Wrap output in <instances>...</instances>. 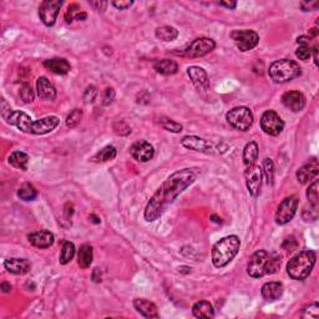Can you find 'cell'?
Instances as JSON below:
<instances>
[{
	"label": "cell",
	"instance_id": "11a10c76",
	"mask_svg": "<svg viewBox=\"0 0 319 319\" xmlns=\"http://www.w3.org/2000/svg\"><path fill=\"white\" fill-rule=\"evenodd\" d=\"M86 18H88V14H86V13H81V12H80L79 14H77L76 16H75V20H79V21H80V20H85Z\"/></svg>",
	"mask_w": 319,
	"mask_h": 319
},
{
	"label": "cell",
	"instance_id": "8992f818",
	"mask_svg": "<svg viewBox=\"0 0 319 319\" xmlns=\"http://www.w3.org/2000/svg\"><path fill=\"white\" fill-rule=\"evenodd\" d=\"M228 125L238 131H248L254 121L253 113L246 106H237L226 114Z\"/></svg>",
	"mask_w": 319,
	"mask_h": 319
},
{
	"label": "cell",
	"instance_id": "7dc6e473",
	"mask_svg": "<svg viewBox=\"0 0 319 319\" xmlns=\"http://www.w3.org/2000/svg\"><path fill=\"white\" fill-rule=\"evenodd\" d=\"M297 247H298V243H297V241L295 240V237H289V238H287L283 242V248H284L285 251H288V252L295 251Z\"/></svg>",
	"mask_w": 319,
	"mask_h": 319
},
{
	"label": "cell",
	"instance_id": "9f6ffc18",
	"mask_svg": "<svg viewBox=\"0 0 319 319\" xmlns=\"http://www.w3.org/2000/svg\"><path fill=\"white\" fill-rule=\"evenodd\" d=\"M90 220H91V222H94V223H100V218L97 217V216H95V215H90Z\"/></svg>",
	"mask_w": 319,
	"mask_h": 319
},
{
	"label": "cell",
	"instance_id": "d6a6232c",
	"mask_svg": "<svg viewBox=\"0 0 319 319\" xmlns=\"http://www.w3.org/2000/svg\"><path fill=\"white\" fill-rule=\"evenodd\" d=\"M116 153H117L116 148H115L114 146H111V145H109V146H105L102 150H100L99 152L95 153V155L91 157V161H94V162L111 161V160H114L115 157H116Z\"/></svg>",
	"mask_w": 319,
	"mask_h": 319
},
{
	"label": "cell",
	"instance_id": "1f68e13d",
	"mask_svg": "<svg viewBox=\"0 0 319 319\" xmlns=\"http://www.w3.org/2000/svg\"><path fill=\"white\" fill-rule=\"evenodd\" d=\"M75 245L70 241H64L63 242V248H61V253H60V258H59V262L60 264H68L69 262H71V259L74 258L75 256Z\"/></svg>",
	"mask_w": 319,
	"mask_h": 319
},
{
	"label": "cell",
	"instance_id": "83f0119b",
	"mask_svg": "<svg viewBox=\"0 0 319 319\" xmlns=\"http://www.w3.org/2000/svg\"><path fill=\"white\" fill-rule=\"evenodd\" d=\"M192 314L196 318H214L215 309L214 306L208 301H200L192 307Z\"/></svg>",
	"mask_w": 319,
	"mask_h": 319
},
{
	"label": "cell",
	"instance_id": "3957f363",
	"mask_svg": "<svg viewBox=\"0 0 319 319\" xmlns=\"http://www.w3.org/2000/svg\"><path fill=\"white\" fill-rule=\"evenodd\" d=\"M241 247V240L234 234L223 237L215 243L212 248V263L216 268H223L233 261L238 254Z\"/></svg>",
	"mask_w": 319,
	"mask_h": 319
},
{
	"label": "cell",
	"instance_id": "4316f807",
	"mask_svg": "<svg viewBox=\"0 0 319 319\" xmlns=\"http://www.w3.org/2000/svg\"><path fill=\"white\" fill-rule=\"evenodd\" d=\"M259 150L257 142L251 141L246 145L243 148V164L246 167H250L256 165V161L258 160Z\"/></svg>",
	"mask_w": 319,
	"mask_h": 319
},
{
	"label": "cell",
	"instance_id": "7c38bea8",
	"mask_svg": "<svg viewBox=\"0 0 319 319\" xmlns=\"http://www.w3.org/2000/svg\"><path fill=\"white\" fill-rule=\"evenodd\" d=\"M245 178H246V186H247L248 192L252 197H258L261 194L262 182H263V173L262 169L257 165L253 166L246 167L245 171Z\"/></svg>",
	"mask_w": 319,
	"mask_h": 319
},
{
	"label": "cell",
	"instance_id": "277c9868",
	"mask_svg": "<svg viewBox=\"0 0 319 319\" xmlns=\"http://www.w3.org/2000/svg\"><path fill=\"white\" fill-rule=\"evenodd\" d=\"M315 262H317V253L314 251H301L288 262V276L295 281H303L312 273Z\"/></svg>",
	"mask_w": 319,
	"mask_h": 319
},
{
	"label": "cell",
	"instance_id": "2e32d148",
	"mask_svg": "<svg viewBox=\"0 0 319 319\" xmlns=\"http://www.w3.org/2000/svg\"><path fill=\"white\" fill-rule=\"evenodd\" d=\"M7 122L9 125L15 126L21 132L30 134L32 125L34 121H33V119L29 115L23 113V111H12L9 116L7 117Z\"/></svg>",
	"mask_w": 319,
	"mask_h": 319
},
{
	"label": "cell",
	"instance_id": "d4e9b609",
	"mask_svg": "<svg viewBox=\"0 0 319 319\" xmlns=\"http://www.w3.org/2000/svg\"><path fill=\"white\" fill-rule=\"evenodd\" d=\"M44 68L50 70L57 75H66L71 70V65L66 59L64 58H52L44 61Z\"/></svg>",
	"mask_w": 319,
	"mask_h": 319
},
{
	"label": "cell",
	"instance_id": "836d02e7",
	"mask_svg": "<svg viewBox=\"0 0 319 319\" xmlns=\"http://www.w3.org/2000/svg\"><path fill=\"white\" fill-rule=\"evenodd\" d=\"M18 196L23 201H34L36 196H38V191H36V189L32 183H24L19 189Z\"/></svg>",
	"mask_w": 319,
	"mask_h": 319
},
{
	"label": "cell",
	"instance_id": "e0dca14e",
	"mask_svg": "<svg viewBox=\"0 0 319 319\" xmlns=\"http://www.w3.org/2000/svg\"><path fill=\"white\" fill-rule=\"evenodd\" d=\"M60 124V120L57 116H46L40 120H36L33 122L32 131L30 134L33 135H45V134L51 132Z\"/></svg>",
	"mask_w": 319,
	"mask_h": 319
},
{
	"label": "cell",
	"instance_id": "52a82bcc",
	"mask_svg": "<svg viewBox=\"0 0 319 319\" xmlns=\"http://www.w3.org/2000/svg\"><path fill=\"white\" fill-rule=\"evenodd\" d=\"M215 47H216V43H215V40H212V39L197 38L184 47L182 51L176 52V54L180 55V57L189 59L202 58L206 57V55L209 54L211 51H214Z\"/></svg>",
	"mask_w": 319,
	"mask_h": 319
},
{
	"label": "cell",
	"instance_id": "f546056e",
	"mask_svg": "<svg viewBox=\"0 0 319 319\" xmlns=\"http://www.w3.org/2000/svg\"><path fill=\"white\" fill-rule=\"evenodd\" d=\"M92 257H94V253H92V247L89 243H85L80 247L79 253H77V263H79L80 268L83 270H86L91 265L92 263Z\"/></svg>",
	"mask_w": 319,
	"mask_h": 319
},
{
	"label": "cell",
	"instance_id": "74e56055",
	"mask_svg": "<svg viewBox=\"0 0 319 319\" xmlns=\"http://www.w3.org/2000/svg\"><path fill=\"white\" fill-rule=\"evenodd\" d=\"M83 116H84L83 110H80V109H74V110L68 115V117H66V126L70 128H75L81 122Z\"/></svg>",
	"mask_w": 319,
	"mask_h": 319
},
{
	"label": "cell",
	"instance_id": "6da1fadb",
	"mask_svg": "<svg viewBox=\"0 0 319 319\" xmlns=\"http://www.w3.org/2000/svg\"><path fill=\"white\" fill-rule=\"evenodd\" d=\"M196 181V173L190 169H183L173 172L167 177L157 191L152 195L144 211V217L147 222H155L162 216L166 208L178 197L187 187Z\"/></svg>",
	"mask_w": 319,
	"mask_h": 319
},
{
	"label": "cell",
	"instance_id": "603a6c76",
	"mask_svg": "<svg viewBox=\"0 0 319 319\" xmlns=\"http://www.w3.org/2000/svg\"><path fill=\"white\" fill-rule=\"evenodd\" d=\"M181 144L183 147L192 151H197V152H209V150H211L209 142L198 136H184L181 140Z\"/></svg>",
	"mask_w": 319,
	"mask_h": 319
},
{
	"label": "cell",
	"instance_id": "7bdbcfd3",
	"mask_svg": "<svg viewBox=\"0 0 319 319\" xmlns=\"http://www.w3.org/2000/svg\"><path fill=\"white\" fill-rule=\"evenodd\" d=\"M97 89L95 88V86H89L88 89H86L85 92H84V100H85L86 103H92L96 100L97 97Z\"/></svg>",
	"mask_w": 319,
	"mask_h": 319
},
{
	"label": "cell",
	"instance_id": "d6986e66",
	"mask_svg": "<svg viewBox=\"0 0 319 319\" xmlns=\"http://www.w3.org/2000/svg\"><path fill=\"white\" fill-rule=\"evenodd\" d=\"M28 240H29L30 245H33L36 248H40V250H44V248H49L54 245L55 237L50 231L43 229V231L30 233L28 236Z\"/></svg>",
	"mask_w": 319,
	"mask_h": 319
},
{
	"label": "cell",
	"instance_id": "60d3db41",
	"mask_svg": "<svg viewBox=\"0 0 319 319\" xmlns=\"http://www.w3.org/2000/svg\"><path fill=\"white\" fill-rule=\"evenodd\" d=\"M296 57L299 60L307 61L309 60V58L312 57V47L309 45H299L298 49L296 50Z\"/></svg>",
	"mask_w": 319,
	"mask_h": 319
},
{
	"label": "cell",
	"instance_id": "9c48e42d",
	"mask_svg": "<svg viewBox=\"0 0 319 319\" xmlns=\"http://www.w3.org/2000/svg\"><path fill=\"white\" fill-rule=\"evenodd\" d=\"M231 38L240 51L242 52H247L254 49L259 43V35L254 30H234L231 33Z\"/></svg>",
	"mask_w": 319,
	"mask_h": 319
},
{
	"label": "cell",
	"instance_id": "cb8c5ba5",
	"mask_svg": "<svg viewBox=\"0 0 319 319\" xmlns=\"http://www.w3.org/2000/svg\"><path fill=\"white\" fill-rule=\"evenodd\" d=\"M4 267L8 272L13 274H25L32 270V263L26 258H9L4 262Z\"/></svg>",
	"mask_w": 319,
	"mask_h": 319
},
{
	"label": "cell",
	"instance_id": "8d00e7d4",
	"mask_svg": "<svg viewBox=\"0 0 319 319\" xmlns=\"http://www.w3.org/2000/svg\"><path fill=\"white\" fill-rule=\"evenodd\" d=\"M307 198L309 201L310 206L318 208L319 195H318V180H314V182L310 183L307 190Z\"/></svg>",
	"mask_w": 319,
	"mask_h": 319
},
{
	"label": "cell",
	"instance_id": "ac0fdd59",
	"mask_svg": "<svg viewBox=\"0 0 319 319\" xmlns=\"http://www.w3.org/2000/svg\"><path fill=\"white\" fill-rule=\"evenodd\" d=\"M318 175H319V165L315 158H312V161H309L308 164L303 165V166L297 171V178H298V182L302 184L310 182L312 180L317 178Z\"/></svg>",
	"mask_w": 319,
	"mask_h": 319
},
{
	"label": "cell",
	"instance_id": "5b68a950",
	"mask_svg": "<svg viewBox=\"0 0 319 319\" xmlns=\"http://www.w3.org/2000/svg\"><path fill=\"white\" fill-rule=\"evenodd\" d=\"M270 77L276 84H285L302 75V68L298 63L289 59H281L271 64L268 70Z\"/></svg>",
	"mask_w": 319,
	"mask_h": 319
},
{
	"label": "cell",
	"instance_id": "30bf717a",
	"mask_svg": "<svg viewBox=\"0 0 319 319\" xmlns=\"http://www.w3.org/2000/svg\"><path fill=\"white\" fill-rule=\"evenodd\" d=\"M261 128L270 136H278L283 131L284 121L273 110L264 111L261 117Z\"/></svg>",
	"mask_w": 319,
	"mask_h": 319
},
{
	"label": "cell",
	"instance_id": "e575fe53",
	"mask_svg": "<svg viewBox=\"0 0 319 319\" xmlns=\"http://www.w3.org/2000/svg\"><path fill=\"white\" fill-rule=\"evenodd\" d=\"M262 173L264 175L267 183L273 184V182H274V164L271 158L263 160Z\"/></svg>",
	"mask_w": 319,
	"mask_h": 319
},
{
	"label": "cell",
	"instance_id": "b9f144b4",
	"mask_svg": "<svg viewBox=\"0 0 319 319\" xmlns=\"http://www.w3.org/2000/svg\"><path fill=\"white\" fill-rule=\"evenodd\" d=\"M80 13V7L77 4H70L68 10L65 13V20L68 24H71L74 21L75 16Z\"/></svg>",
	"mask_w": 319,
	"mask_h": 319
},
{
	"label": "cell",
	"instance_id": "f907efd6",
	"mask_svg": "<svg viewBox=\"0 0 319 319\" xmlns=\"http://www.w3.org/2000/svg\"><path fill=\"white\" fill-rule=\"evenodd\" d=\"M218 4H220L221 7L228 8V9H236V7H237L236 2H220Z\"/></svg>",
	"mask_w": 319,
	"mask_h": 319
},
{
	"label": "cell",
	"instance_id": "4dcf8cb0",
	"mask_svg": "<svg viewBox=\"0 0 319 319\" xmlns=\"http://www.w3.org/2000/svg\"><path fill=\"white\" fill-rule=\"evenodd\" d=\"M155 35H156V38L162 41H173L175 39H177L178 32H177V29H175L173 26H170V25H164V26H160L156 29Z\"/></svg>",
	"mask_w": 319,
	"mask_h": 319
},
{
	"label": "cell",
	"instance_id": "c3c4849f",
	"mask_svg": "<svg viewBox=\"0 0 319 319\" xmlns=\"http://www.w3.org/2000/svg\"><path fill=\"white\" fill-rule=\"evenodd\" d=\"M134 2H131V0H120V2H113V5L116 9L119 10H126L128 9L130 7H132Z\"/></svg>",
	"mask_w": 319,
	"mask_h": 319
},
{
	"label": "cell",
	"instance_id": "484cf974",
	"mask_svg": "<svg viewBox=\"0 0 319 319\" xmlns=\"http://www.w3.org/2000/svg\"><path fill=\"white\" fill-rule=\"evenodd\" d=\"M153 69L158 74L169 76V75H175L178 71V65L175 60H171V59H162V60H157L153 64Z\"/></svg>",
	"mask_w": 319,
	"mask_h": 319
},
{
	"label": "cell",
	"instance_id": "9a60e30c",
	"mask_svg": "<svg viewBox=\"0 0 319 319\" xmlns=\"http://www.w3.org/2000/svg\"><path fill=\"white\" fill-rule=\"evenodd\" d=\"M282 102L293 113H299L306 106V96L301 91H287L282 95Z\"/></svg>",
	"mask_w": 319,
	"mask_h": 319
},
{
	"label": "cell",
	"instance_id": "681fc988",
	"mask_svg": "<svg viewBox=\"0 0 319 319\" xmlns=\"http://www.w3.org/2000/svg\"><path fill=\"white\" fill-rule=\"evenodd\" d=\"M90 4L95 8V10H97V12H103V10H106V7H108V3L99 2V0H97V2H91Z\"/></svg>",
	"mask_w": 319,
	"mask_h": 319
},
{
	"label": "cell",
	"instance_id": "7402d4cb",
	"mask_svg": "<svg viewBox=\"0 0 319 319\" xmlns=\"http://www.w3.org/2000/svg\"><path fill=\"white\" fill-rule=\"evenodd\" d=\"M284 287L281 282H268L263 284L261 295L267 302H276L283 296Z\"/></svg>",
	"mask_w": 319,
	"mask_h": 319
},
{
	"label": "cell",
	"instance_id": "ee69618b",
	"mask_svg": "<svg viewBox=\"0 0 319 319\" xmlns=\"http://www.w3.org/2000/svg\"><path fill=\"white\" fill-rule=\"evenodd\" d=\"M115 124L119 125V127H117V126H114V130H115V132L117 134V135L126 136V135H128V134H131L130 126H127V124H126L125 121H122V120H120V121H116Z\"/></svg>",
	"mask_w": 319,
	"mask_h": 319
},
{
	"label": "cell",
	"instance_id": "44dd1931",
	"mask_svg": "<svg viewBox=\"0 0 319 319\" xmlns=\"http://www.w3.org/2000/svg\"><path fill=\"white\" fill-rule=\"evenodd\" d=\"M36 90L40 99L52 101L57 99V89L45 76H40L36 80Z\"/></svg>",
	"mask_w": 319,
	"mask_h": 319
},
{
	"label": "cell",
	"instance_id": "db71d44e",
	"mask_svg": "<svg viewBox=\"0 0 319 319\" xmlns=\"http://www.w3.org/2000/svg\"><path fill=\"white\" fill-rule=\"evenodd\" d=\"M312 51H313V57H314V63H315V65L318 66V46L315 45L314 47H313Z\"/></svg>",
	"mask_w": 319,
	"mask_h": 319
},
{
	"label": "cell",
	"instance_id": "8fae6325",
	"mask_svg": "<svg viewBox=\"0 0 319 319\" xmlns=\"http://www.w3.org/2000/svg\"><path fill=\"white\" fill-rule=\"evenodd\" d=\"M64 3L61 0H45L39 7V16L45 26H52L57 21Z\"/></svg>",
	"mask_w": 319,
	"mask_h": 319
},
{
	"label": "cell",
	"instance_id": "ba28073f",
	"mask_svg": "<svg viewBox=\"0 0 319 319\" xmlns=\"http://www.w3.org/2000/svg\"><path fill=\"white\" fill-rule=\"evenodd\" d=\"M299 200L298 197L295 195L289 196V197H285L279 206L277 207L276 215H274V220L276 223L279 226L287 225L288 222L293 220V217L296 216L297 209H298Z\"/></svg>",
	"mask_w": 319,
	"mask_h": 319
},
{
	"label": "cell",
	"instance_id": "7a4b0ae2",
	"mask_svg": "<svg viewBox=\"0 0 319 319\" xmlns=\"http://www.w3.org/2000/svg\"><path fill=\"white\" fill-rule=\"evenodd\" d=\"M281 268V257L264 250L254 252L247 264V273L252 278H262L274 274Z\"/></svg>",
	"mask_w": 319,
	"mask_h": 319
},
{
	"label": "cell",
	"instance_id": "ffe728a7",
	"mask_svg": "<svg viewBox=\"0 0 319 319\" xmlns=\"http://www.w3.org/2000/svg\"><path fill=\"white\" fill-rule=\"evenodd\" d=\"M134 308L145 318H160L157 306L148 299L136 298L134 301Z\"/></svg>",
	"mask_w": 319,
	"mask_h": 319
},
{
	"label": "cell",
	"instance_id": "6f0895ef",
	"mask_svg": "<svg viewBox=\"0 0 319 319\" xmlns=\"http://www.w3.org/2000/svg\"><path fill=\"white\" fill-rule=\"evenodd\" d=\"M211 218H214V220H212V221H215V222H217V223L222 222V220H221V218H218L217 216H215V215H212Z\"/></svg>",
	"mask_w": 319,
	"mask_h": 319
},
{
	"label": "cell",
	"instance_id": "f1b7e54d",
	"mask_svg": "<svg viewBox=\"0 0 319 319\" xmlns=\"http://www.w3.org/2000/svg\"><path fill=\"white\" fill-rule=\"evenodd\" d=\"M8 162L12 165L13 167L19 170H28V164H29V155L28 153L23 152V151H14V152L10 153L9 158H8Z\"/></svg>",
	"mask_w": 319,
	"mask_h": 319
},
{
	"label": "cell",
	"instance_id": "bcb514c9",
	"mask_svg": "<svg viewBox=\"0 0 319 319\" xmlns=\"http://www.w3.org/2000/svg\"><path fill=\"white\" fill-rule=\"evenodd\" d=\"M319 7V2H302L299 8L302 12H315Z\"/></svg>",
	"mask_w": 319,
	"mask_h": 319
},
{
	"label": "cell",
	"instance_id": "4fadbf2b",
	"mask_svg": "<svg viewBox=\"0 0 319 319\" xmlns=\"http://www.w3.org/2000/svg\"><path fill=\"white\" fill-rule=\"evenodd\" d=\"M187 75L191 79L192 84L195 85V88L197 89L198 92L201 94H206V92L209 91V79L207 72L200 66H190L187 69Z\"/></svg>",
	"mask_w": 319,
	"mask_h": 319
},
{
	"label": "cell",
	"instance_id": "f5cc1de1",
	"mask_svg": "<svg viewBox=\"0 0 319 319\" xmlns=\"http://www.w3.org/2000/svg\"><path fill=\"white\" fill-rule=\"evenodd\" d=\"M0 287H2V290L4 293H9L10 290H12V285H10L9 283H7V282H3Z\"/></svg>",
	"mask_w": 319,
	"mask_h": 319
},
{
	"label": "cell",
	"instance_id": "ab89813d",
	"mask_svg": "<svg viewBox=\"0 0 319 319\" xmlns=\"http://www.w3.org/2000/svg\"><path fill=\"white\" fill-rule=\"evenodd\" d=\"M20 97L25 103L34 101V91H33L32 86L28 85V84H23L20 89Z\"/></svg>",
	"mask_w": 319,
	"mask_h": 319
},
{
	"label": "cell",
	"instance_id": "f6af8a7d",
	"mask_svg": "<svg viewBox=\"0 0 319 319\" xmlns=\"http://www.w3.org/2000/svg\"><path fill=\"white\" fill-rule=\"evenodd\" d=\"M115 90L113 88H106L105 91H103V96H102V105L103 106H109L111 102L114 101L115 99Z\"/></svg>",
	"mask_w": 319,
	"mask_h": 319
},
{
	"label": "cell",
	"instance_id": "816d5d0a",
	"mask_svg": "<svg viewBox=\"0 0 319 319\" xmlns=\"http://www.w3.org/2000/svg\"><path fill=\"white\" fill-rule=\"evenodd\" d=\"M92 279H94V282H96V283L101 282V272H100L99 268H95L94 272H92Z\"/></svg>",
	"mask_w": 319,
	"mask_h": 319
},
{
	"label": "cell",
	"instance_id": "d590c367",
	"mask_svg": "<svg viewBox=\"0 0 319 319\" xmlns=\"http://www.w3.org/2000/svg\"><path fill=\"white\" fill-rule=\"evenodd\" d=\"M160 125L162 126V128H165L166 131L173 134H180L183 130V126L178 122L173 121L171 119H167V117H161L160 119Z\"/></svg>",
	"mask_w": 319,
	"mask_h": 319
},
{
	"label": "cell",
	"instance_id": "f35d334b",
	"mask_svg": "<svg viewBox=\"0 0 319 319\" xmlns=\"http://www.w3.org/2000/svg\"><path fill=\"white\" fill-rule=\"evenodd\" d=\"M319 317V304L317 302L309 304L303 309L302 312V318H310V319H317Z\"/></svg>",
	"mask_w": 319,
	"mask_h": 319
},
{
	"label": "cell",
	"instance_id": "5bb4252c",
	"mask_svg": "<svg viewBox=\"0 0 319 319\" xmlns=\"http://www.w3.org/2000/svg\"><path fill=\"white\" fill-rule=\"evenodd\" d=\"M130 152L132 157L139 162H148L155 156V148L150 142L140 140V141L134 142L132 146L130 147Z\"/></svg>",
	"mask_w": 319,
	"mask_h": 319
}]
</instances>
